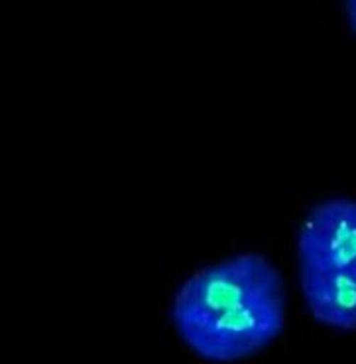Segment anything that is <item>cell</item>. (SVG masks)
Returning a JSON list of instances; mask_svg holds the SVG:
<instances>
[{
  "label": "cell",
  "instance_id": "cell-1",
  "mask_svg": "<svg viewBox=\"0 0 356 364\" xmlns=\"http://www.w3.org/2000/svg\"><path fill=\"white\" fill-rule=\"evenodd\" d=\"M280 272L240 252L195 272L176 291L171 321L187 347L211 363H238L270 345L286 325Z\"/></svg>",
  "mask_w": 356,
  "mask_h": 364
},
{
  "label": "cell",
  "instance_id": "cell-2",
  "mask_svg": "<svg viewBox=\"0 0 356 364\" xmlns=\"http://www.w3.org/2000/svg\"><path fill=\"white\" fill-rule=\"evenodd\" d=\"M297 266L309 314L331 329H356V201L333 197L307 213Z\"/></svg>",
  "mask_w": 356,
  "mask_h": 364
},
{
  "label": "cell",
  "instance_id": "cell-3",
  "mask_svg": "<svg viewBox=\"0 0 356 364\" xmlns=\"http://www.w3.org/2000/svg\"><path fill=\"white\" fill-rule=\"evenodd\" d=\"M345 14H347V20L350 28H352V32L356 34V0L345 2Z\"/></svg>",
  "mask_w": 356,
  "mask_h": 364
}]
</instances>
